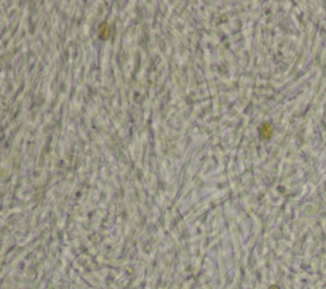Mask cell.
Listing matches in <instances>:
<instances>
[{
	"mask_svg": "<svg viewBox=\"0 0 326 289\" xmlns=\"http://www.w3.org/2000/svg\"><path fill=\"white\" fill-rule=\"evenodd\" d=\"M273 132H274V127H273V125L269 124V122H265V124L260 127V137H261L262 139H270L272 135H273Z\"/></svg>",
	"mask_w": 326,
	"mask_h": 289,
	"instance_id": "6da1fadb",
	"label": "cell"
}]
</instances>
